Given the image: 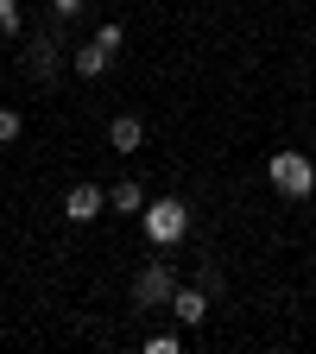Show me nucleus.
I'll return each mask as SVG.
<instances>
[{
    "label": "nucleus",
    "instance_id": "nucleus-1",
    "mask_svg": "<svg viewBox=\"0 0 316 354\" xmlns=\"http://www.w3.org/2000/svg\"><path fill=\"white\" fill-rule=\"evenodd\" d=\"M140 228H146V241H152L158 253H171L177 241L190 234V209L177 203V196H158V203H146V209H140Z\"/></svg>",
    "mask_w": 316,
    "mask_h": 354
},
{
    "label": "nucleus",
    "instance_id": "nucleus-2",
    "mask_svg": "<svg viewBox=\"0 0 316 354\" xmlns=\"http://www.w3.org/2000/svg\"><path fill=\"white\" fill-rule=\"evenodd\" d=\"M266 177H272L279 196H310V190H316V158H304V152H272V158H266Z\"/></svg>",
    "mask_w": 316,
    "mask_h": 354
},
{
    "label": "nucleus",
    "instance_id": "nucleus-3",
    "mask_svg": "<svg viewBox=\"0 0 316 354\" xmlns=\"http://www.w3.org/2000/svg\"><path fill=\"white\" fill-rule=\"evenodd\" d=\"M171 291H177V266L171 259H146L140 279H133V304H140V310H165Z\"/></svg>",
    "mask_w": 316,
    "mask_h": 354
},
{
    "label": "nucleus",
    "instance_id": "nucleus-4",
    "mask_svg": "<svg viewBox=\"0 0 316 354\" xmlns=\"http://www.w3.org/2000/svg\"><path fill=\"white\" fill-rule=\"evenodd\" d=\"M108 209V190L102 184H70L64 190V221H76V228H82V221H95Z\"/></svg>",
    "mask_w": 316,
    "mask_h": 354
},
{
    "label": "nucleus",
    "instance_id": "nucleus-5",
    "mask_svg": "<svg viewBox=\"0 0 316 354\" xmlns=\"http://www.w3.org/2000/svg\"><path fill=\"white\" fill-rule=\"evenodd\" d=\"M165 310H171V317H177V323H184V329H196V323L209 317V291H203V285H177Z\"/></svg>",
    "mask_w": 316,
    "mask_h": 354
},
{
    "label": "nucleus",
    "instance_id": "nucleus-6",
    "mask_svg": "<svg viewBox=\"0 0 316 354\" xmlns=\"http://www.w3.org/2000/svg\"><path fill=\"white\" fill-rule=\"evenodd\" d=\"M57 38L44 32V38H32V57H26V70H32V82H57Z\"/></svg>",
    "mask_w": 316,
    "mask_h": 354
},
{
    "label": "nucleus",
    "instance_id": "nucleus-7",
    "mask_svg": "<svg viewBox=\"0 0 316 354\" xmlns=\"http://www.w3.org/2000/svg\"><path fill=\"white\" fill-rule=\"evenodd\" d=\"M108 64H114V51H102V44H95V38H89V44H82V51L70 57V70H76L82 82H95V76H108Z\"/></svg>",
    "mask_w": 316,
    "mask_h": 354
},
{
    "label": "nucleus",
    "instance_id": "nucleus-8",
    "mask_svg": "<svg viewBox=\"0 0 316 354\" xmlns=\"http://www.w3.org/2000/svg\"><path fill=\"white\" fill-rule=\"evenodd\" d=\"M140 140H146V127L133 120V114H114V120H108V146H114V152H140Z\"/></svg>",
    "mask_w": 316,
    "mask_h": 354
},
{
    "label": "nucleus",
    "instance_id": "nucleus-9",
    "mask_svg": "<svg viewBox=\"0 0 316 354\" xmlns=\"http://www.w3.org/2000/svg\"><path fill=\"white\" fill-rule=\"evenodd\" d=\"M108 209H114V215H140V209H146V190L133 184V177H120V184L108 190Z\"/></svg>",
    "mask_w": 316,
    "mask_h": 354
},
{
    "label": "nucleus",
    "instance_id": "nucleus-10",
    "mask_svg": "<svg viewBox=\"0 0 316 354\" xmlns=\"http://www.w3.org/2000/svg\"><path fill=\"white\" fill-rule=\"evenodd\" d=\"M95 44H102V51H120V44H127V32H120V19H108V26H95Z\"/></svg>",
    "mask_w": 316,
    "mask_h": 354
},
{
    "label": "nucleus",
    "instance_id": "nucleus-11",
    "mask_svg": "<svg viewBox=\"0 0 316 354\" xmlns=\"http://www.w3.org/2000/svg\"><path fill=\"white\" fill-rule=\"evenodd\" d=\"M184 348V335H171V329H158V335H146V354H177Z\"/></svg>",
    "mask_w": 316,
    "mask_h": 354
},
{
    "label": "nucleus",
    "instance_id": "nucleus-12",
    "mask_svg": "<svg viewBox=\"0 0 316 354\" xmlns=\"http://www.w3.org/2000/svg\"><path fill=\"white\" fill-rule=\"evenodd\" d=\"M19 127H26L19 108H0V146H13V140H19Z\"/></svg>",
    "mask_w": 316,
    "mask_h": 354
},
{
    "label": "nucleus",
    "instance_id": "nucleus-13",
    "mask_svg": "<svg viewBox=\"0 0 316 354\" xmlns=\"http://www.w3.org/2000/svg\"><path fill=\"white\" fill-rule=\"evenodd\" d=\"M0 32H7V38L19 32V0H0Z\"/></svg>",
    "mask_w": 316,
    "mask_h": 354
},
{
    "label": "nucleus",
    "instance_id": "nucleus-14",
    "mask_svg": "<svg viewBox=\"0 0 316 354\" xmlns=\"http://www.w3.org/2000/svg\"><path fill=\"white\" fill-rule=\"evenodd\" d=\"M76 13H82V0H51V19H57V26H64V19H76Z\"/></svg>",
    "mask_w": 316,
    "mask_h": 354
}]
</instances>
